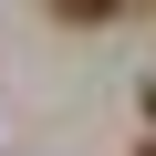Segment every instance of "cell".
Returning a JSON list of instances; mask_svg holds the SVG:
<instances>
[{"instance_id":"cell-1","label":"cell","mask_w":156,"mask_h":156,"mask_svg":"<svg viewBox=\"0 0 156 156\" xmlns=\"http://www.w3.org/2000/svg\"><path fill=\"white\" fill-rule=\"evenodd\" d=\"M52 11H62V21H104L115 0H52Z\"/></svg>"}]
</instances>
